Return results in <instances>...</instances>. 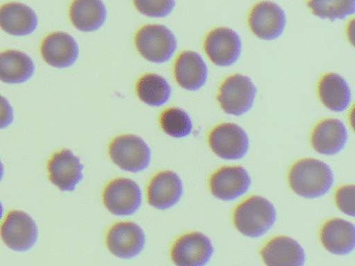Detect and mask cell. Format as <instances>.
<instances>
[{
	"mask_svg": "<svg viewBox=\"0 0 355 266\" xmlns=\"http://www.w3.org/2000/svg\"><path fill=\"white\" fill-rule=\"evenodd\" d=\"M146 243L144 231L134 222L113 224L107 234L109 251L120 259H132L142 253Z\"/></svg>",
	"mask_w": 355,
	"mask_h": 266,
	"instance_id": "9c48e42d",
	"label": "cell"
},
{
	"mask_svg": "<svg viewBox=\"0 0 355 266\" xmlns=\"http://www.w3.org/2000/svg\"><path fill=\"white\" fill-rule=\"evenodd\" d=\"M184 195L182 179L171 170L155 175L147 187L149 205L155 209L167 210L180 203Z\"/></svg>",
	"mask_w": 355,
	"mask_h": 266,
	"instance_id": "2e32d148",
	"label": "cell"
},
{
	"mask_svg": "<svg viewBox=\"0 0 355 266\" xmlns=\"http://www.w3.org/2000/svg\"><path fill=\"white\" fill-rule=\"evenodd\" d=\"M159 123L165 133L176 139L188 136L193 130L192 121L182 108H168L161 114Z\"/></svg>",
	"mask_w": 355,
	"mask_h": 266,
	"instance_id": "4316f807",
	"label": "cell"
},
{
	"mask_svg": "<svg viewBox=\"0 0 355 266\" xmlns=\"http://www.w3.org/2000/svg\"><path fill=\"white\" fill-rule=\"evenodd\" d=\"M85 166L71 150L63 149L49 160V180L62 191H73L84 179Z\"/></svg>",
	"mask_w": 355,
	"mask_h": 266,
	"instance_id": "4fadbf2b",
	"label": "cell"
},
{
	"mask_svg": "<svg viewBox=\"0 0 355 266\" xmlns=\"http://www.w3.org/2000/svg\"><path fill=\"white\" fill-rule=\"evenodd\" d=\"M174 75L182 89L197 91L207 83V66L200 54L184 51L176 60Z\"/></svg>",
	"mask_w": 355,
	"mask_h": 266,
	"instance_id": "44dd1931",
	"label": "cell"
},
{
	"mask_svg": "<svg viewBox=\"0 0 355 266\" xmlns=\"http://www.w3.org/2000/svg\"><path fill=\"white\" fill-rule=\"evenodd\" d=\"M250 186V176L243 166H222L209 179L211 195L222 201L239 199L247 193Z\"/></svg>",
	"mask_w": 355,
	"mask_h": 266,
	"instance_id": "8fae6325",
	"label": "cell"
},
{
	"mask_svg": "<svg viewBox=\"0 0 355 266\" xmlns=\"http://www.w3.org/2000/svg\"><path fill=\"white\" fill-rule=\"evenodd\" d=\"M211 151L225 160H240L249 150V137L246 131L234 123L218 125L209 135Z\"/></svg>",
	"mask_w": 355,
	"mask_h": 266,
	"instance_id": "ba28073f",
	"label": "cell"
},
{
	"mask_svg": "<svg viewBox=\"0 0 355 266\" xmlns=\"http://www.w3.org/2000/svg\"><path fill=\"white\" fill-rule=\"evenodd\" d=\"M320 239L329 253L338 256L348 255L354 251V224L342 218H331L322 227Z\"/></svg>",
	"mask_w": 355,
	"mask_h": 266,
	"instance_id": "d6986e66",
	"label": "cell"
},
{
	"mask_svg": "<svg viewBox=\"0 0 355 266\" xmlns=\"http://www.w3.org/2000/svg\"><path fill=\"white\" fill-rule=\"evenodd\" d=\"M214 254L211 239L200 232L182 235L174 242L171 259L176 266H205Z\"/></svg>",
	"mask_w": 355,
	"mask_h": 266,
	"instance_id": "30bf717a",
	"label": "cell"
},
{
	"mask_svg": "<svg viewBox=\"0 0 355 266\" xmlns=\"http://www.w3.org/2000/svg\"><path fill=\"white\" fill-rule=\"evenodd\" d=\"M311 145L318 153L331 156L340 153L348 141V132L342 121L327 118L313 129Z\"/></svg>",
	"mask_w": 355,
	"mask_h": 266,
	"instance_id": "ffe728a7",
	"label": "cell"
},
{
	"mask_svg": "<svg viewBox=\"0 0 355 266\" xmlns=\"http://www.w3.org/2000/svg\"><path fill=\"white\" fill-rule=\"evenodd\" d=\"M248 22L251 30L257 37L272 41L278 39L284 33L286 17L278 4L261 1L253 6Z\"/></svg>",
	"mask_w": 355,
	"mask_h": 266,
	"instance_id": "7c38bea8",
	"label": "cell"
},
{
	"mask_svg": "<svg viewBox=\"0 0 355 266\" xmlns=\"http://www.w3.org/2000/svg\"><path fill=\"white\" fill-rule=\"evenodd\" d=\"M137 10L150 18H165L175 8V0H134Z\"/></svg>",
	"mask_w": 355,
	"mask_h": 266,
	"instance_id": "83f0119b",
	"label": "cell"
},
{
	"mask_svg": "<svg viewBox=\"0 0 355 266\" xmlns=\"http://www.w3.org/2000/svg\"><path fill=\"white\" fill-rule=\"evenodd\" d=\"M14 121V110L7 98L0 95V129L11 126Z\"/></svg>",
	"mask_w": 355,
	"mask_h": 266,
	"instance_id": "f546056e",
	"label": "cell"
},
{
	"mask_svg": "<svg viewBox=\"0 0 355 266\" xmlns=\"http://www.w3.org/2000/svg\"><path fill=\"white\" fill-rule=\"evenodd\" d=\"M41 55L49 66L66 69L73 66L80 55L78 42L64 31L49 33L41 45Z\"/></svg>",
	"mask_w": 355,
	"mask_h": 266,
	"instance_id": "9a60e30c",
	"label": "cell"
},
{
	"mask_svg": "<svg viewBox=\"0 0 355 266\" xmlns=\"http://www.w3.org/2000/svg\"><path fill=\"white\" fill-rule=\"evenodd\" d=\"M103 200L105 208L114 215L130 216L142 205V190L136 181L117 178L105 186Z\"/></svg>",
	"mask_w": 355,
	"mask_h": 266,
	"instance_id": "52a82bcc",
	"label": "cell"
},
{
	"mask_svg": "<svg viewBox=\"0 0 355 266\" xmlns=\"http://www.w3.org/2000/svg\"><path fill=\"white\" fill-rule=\"evenodd\" d=\"M171 87L164 77L157 74H146L137 83V94L147 105L159 107L167 103L171 97Z\"/></svg>",
	"mask_w": 355,
	"mask_h": 266,
	"instance_id": "d4e9b609",
	"label": "cell"
},
{
	"mask_svg": "<svg viewBox=\"0 0 355 266\" xmlns=\"http://www.w3.org/2000/svg\"><path fill=\"white\" fill-rule=\"evenodd\" d=\"M205 49L214 64L219 66H230L240 57L242 42L236 31L219 27L207 35Z\"/></svg>",
	"mask_w": 355,
	"mask_h": 266,
	"instance_id": "5bb4252c",
	"label": "cell"
},
{
	"mask_svg": "<svg viewBox=\"0 0 355 266\" xmlns=\"http://www.w3.org/2000/svg\"><path fill=\"white\" fill-rule=\"evenodd\" d=\"M257 87L249 77L234 74L227 77L220 87L218 102L222 109L232 116H243L252 108Z\"/></svg>",
	"mask_w": 355,
	"mask_h": 266,
	"instance_id": "5b68a950",
	"label": "cell"
},
{
	"mask_svg": "<svg viewBox=\"0 0 355 266\" xmlns=\"http://www.w3.org/2000/svg\"><path fill=\"white\" fill-rule=\"evenodd\" d=\"M266 266H304L306 256L300 243L288 236L270 239L261 249Z\"/></svg>",
	"mask_w": 355,
	"mask_h": 266,
	"instance_id": "e0dca14e",
	"label": "cell"
},
{
	"mask_svg": "<svg viewBox=\"0 0 355 266\" xmlns=\"http://www.w3.org/2000/svg\"><path fill=\"white\" fill-rule=\"evenodd\" d=\"M336 204L343 213L349 216L355 215V187L354 185H344L336 191Z\"/></svg>",
	"mask_w": 355,
	"mask_h": 266,
	"instance_id": "f1b7e54d",
	"label": "cell"
},
{
	"mask_svg": "<svg viewBox=\"0 0 355 266\" xmlns=\"http://www.w3.org/2000/svg\"><path fill=\"white\" fill-rule=\"evenodd\" d=\"M38 27L36 12L26 4L9 2L0 6V28L15 37L32 35Z\"/></svg>",
	"mask_w": 355,
	"mask_h": 266,
	"instance_id": "ac0fdd59",
	"label": "cell"
},
{
	"mask_svg": "<svg viewBox=\"0 0 355 266\" xmlns=\"http://www.w3.org/2000/svg\"><path fill=\"white\" fill-rule=\"evenodd\" d=\"M3 175H5V168H3V162L0 160V181L3 180Z\"/></svg>",
	"mask_w": 355,
	"mask_h": 266,
	"instance_id": "4dcf8cb0",
	"label": "cell"
},
{
	"mask_svg": "<svg viewBox=\"0 0 355 266\" xmlns=\"http://www.w3.org/2000/svg\"><path fill=\"white\" fill-rule=\"evenodd\" d=\"M288 179L292 190L305 199L323 197L330 191L334 182L330 166L313 158L295 162L288 172Z\"/></svg>",
	"mask_w": 355,
	"mask_h": 266,
	"instance_id": "6da1fadb",
	"label": "cell"
},
{
	"mask_svg": "<svg viewBox=\"0 0 355 266\" xmlns=\"http://www.w3.org/2000/svg\"><path fill=\"white\" fill-rule=\"evenodd\" d=\"M3 218V204H1V202H0V220H1V218Z\"/></svg>",
	"mask_w": 355,
	"mask_h": 266,
	"instance_id": "1f68e13d",
	"label": "cell"
},
{
	"mask_svg": "<svg viewBox=\"0 0 355 266\" xmlns=\"http://www.w3.org/2000/svg\"><path fill=\"white\" fill-rule=\"evenodd\" d=\"M322 103L332 112H344L351 102V91L347 81L336 73L326 74L319 83Z\"/></svg>",
	"mask_w": 355,
	"mask_h": 266,
	"instance_id": "cb8c5ba5",
	"label": "cell"
},
{
	"mask_svg": "<svg viewBox=\"0 0 355 266\" xmlns=\"http://www.w3.org/2000/svg\"><path fill=\"white\" fill-rule=\"evenodd\" d=\"M313 15L330 21L345 19L355 12V0H309Z\"/></svg>",
	"mask_w": 355,
	"mask_h": 266,
	"instance_id": "484cf974",
	"label": "cell"
},
{
	"mask_svg": "<svg viewBox=\"0 0 355 266\" xmlns=\"http://www.w3.org/2000/svg\"><path fill=\"white\" fill-rule=\"evenodd\" d=\"M137 49L151 62L163 64L173 56L178 41L171 30L164 25H145L135 37Z\"/></svg>",
	"mask_w": 355,
	"mask_h": 266,
	"instance_id": "3957f363",
	"label": "cell"
},
{
	"mask_svg": "<svg viewBox=\"0 0 355 266\" xmlns=\"http://www.w3.org/2000/svg\"><path fill=\"white\" fill-rule=\"evenodd\" d=\"M277 213L273 204L261 195H253L236 206L234 224L241 234L250 238L263 236L273 228Z\"/></svg>",
	"mask_w": 355,
	"mask_h": 266,
	"instance_id": "7a4b0ae2",
	"label": "cell"
},
{
	"mask_svg": "<svg viewBox=\"0 0 355 266\" xmlns=\"http://www.w3.org/2000/svg\"><path fill=\"white\" fill-rule=\"evenodd\" d=\"M36 66L32 58L19 50L0 52V81L20 85L34 76Z\"/></svg>",
	"mask_w": 355,
	"mask_h": 266,
	"instance_id": "603a6c76",
	"label": "cell"
},
{
	"mask_svg": "<svg viewBox=\"0 0 355 266\" xmlns=\"http://www.w3.org/2000/svg\"><path fill=\"white\" fill-rule=\"evenodd\" d=\"M109 154L112 161L126 172H142L151 161L150 148L144 139L134 134L119 135L114 139Z\"/></svg>",
	"mask_w": 355,
	"mask_h": 266,
	"instance_id": "277c9868",
	"label": "cell"
},
{
	"mask_svg": "<svg viewBox=\"0 0 355 266\" xmlns=\"http://www.w3.org/2000/svg\"><path fill=\"white\" fill-rule=\"evenodd\" d=\"M0 236L5 245L13 251H30L38 240V226L30 214L13 210L0 227Z\"/></svg>",
	"mask_w": 355,
	"mask_h": 266,
	"instance_id": "8992f818",
	"label": "cell"
},
{
	"mask_svg": "<svg viewBox=\"0 0 355 266\" xmlns=\"http://www.w3.org/2000/svg\"><path fill=\"white\" fill-rule=\"evenodd\" d=\"M69 17L78 30L93 33L101 29L107 21V6L103 0H73Z\"/></svg>",
	"mask_w": 355,
	"mask_h": 266,
	"instance_id": "7402d4cb",
	"label": "cell"
}]
</instances>
